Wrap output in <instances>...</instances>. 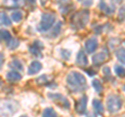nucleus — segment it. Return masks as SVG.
<instances>
[{
	"label": "nucleus",
	"mask_w": 125,
	"mask_h": 117,
	"mask_svg": "<svg viewBox=\"0 0 125 117\" xmlns=\"http://www.w3.org/2000/svg\"><path fill=\"white\" fill-rule=\"evenodd\" d=\"M36 1H37V0H28V2H29V3H31V4L36 3Z\"/></svg>",
	"instance_id": "34"
},
{
	"label": "nucleus",
	"mask_w": 125,
	"mask_h": 117,
	"mask_svg": "<svg viewBox=\"0 0 125 117\" xmlns=\"http://www.w3.org/2000/svg\"><path fill=\"white\" fill-rule=\"evenodd\" d=\"M124 48H120L118 49L116 51V56L117 58H118V60L121 62L122 64H124V62H125V59H124Z\"/></svg>",
	"instance_id": "23"
},
{
	"label": "nucleus",
	"mask_w": 125,
	"mask_h": 117,
	"mask_svg": "<svg viewBox=\"0 0 125 117\" xmlns=\"http://www.w3.org/2000/svg\"><path fill=\"white\" fill-rule=\"evenodd\" d=\"M70 56H71V52L70 51H68V50H66V49L62 50V57L64 58L65 60H68L70 58Z\"/></svg>",
	"instance_id": "28"
},
{
	"label": "nucleus",
	"mask_w": 125,
	"mask_h": 117,
	"mask_svg": "<svg viewBox=\"0 0 125 117\" xmlns=\"http://www.w3.org/2000/svg\"><path fill=\"white\" fill-rule=\"evenodd\" d=\"M123 106V100L119 95L111 94L107 97L106 100V108L109 113H117L119 112Z\"/></svg>",
	"instance_id": "4"
},
{
	"label": "nucleus",
	"mask_w": 125,
	"mask_h": 117,
	"mask_svg": "<svg viewBox=\"0 0 125 117\" xmlns=\"http://www.w3.org/2000/svg\"><path fill=\"white\" fill-rule=\"evenodd\" d=\"M87 73L89 74V76H94V75H95V72L92 71V69H89V71L87 69Z\"/></svg>",
	"instance_id": "33"
},
{
	"label": "nucleus",
	"mask_w": 125,
	"mask_h": 117,
	"mask_svg": "<svg viewBox=\"0 0 125 117\" xmlns=\"http://www.w3.org/2000/svg\"><path fill=\"white\" fill-rule=\"evenodd\" d=\"M55 22V16L50 13H46L42 15L41 22L38 26V30L41 32H45V31L49 30L52 27V25Z\"/></svg>",
	"instance_id": "5"
},
{
	"label": "nucleus",
	"mask_w": 125,
	"mask_h": 117,
	"mask_svg": "<svg viewBox=\"0 0 125 117\" xmlns=\"http://www.w3.org/2000/svg\"><path fill=\"white\" fill-rule=\"evenodd\" d=\"M55 1L58 2V3H61V4H62V5H66V4H68L71 0H55Z\"/></svg>",
	"instance_id": "31"
},
{
	"label": "nucleus",
	"mask_w": 125,
	"mask_h": 117,
	"mask_svg": "<svg viewBox=\"0 0 125 117\" xmlns=\"http://www.w3.org/2000/svg\"><path fill=\"white\" fill-rule=\"evenodd\" d=\"M99 7H100V9L106 15H112L115 13L114 0H100Z\"/></svg>",
	"instance_id": "7"
},
{
	"label": "nucleus",
	"mask_w": 125,
	"mask_h": 117,
	"mask_svg": "<svg viewBox=\"0 0 125 117\" xmlns=\"http://www.w3.org/2000/svg\"><path fill=\"white\" fill-rule=\"evenodd\" d=\"M42 117H57L56 112L54 111L53 108H46L44 111H43Z\"/></svg>",
	"instance_id": "19"
},
{
	"label": "nucleus",
	"mask_w": 125,
	"mask_h": 117,
	"mask_svg": "<svg viewBox=\"0 0 125 117\" xmlns=\"http://www.w3.org/2000/svg\"><path fill=\"white\" fill-rule=\"evenodd\" d=\"M43 44L40 41H34V42L32 45L29 47V52L32 54L34 56H39V57H42V49H43Z\"/></svg>",
	"instance_id": "9"
},
{
	"label": "nucleus",
	"mask_w": 125,
	"mask_h": 117,
	"mask_svg": "<svg viewBox=\"0 0 125 117\" xmlns=\"http://www.w3.org/2000/svg\"><path fill=\"white\" fill-rule=\"evenodd\" d=\"M41 69H42V63L36 60V61H32L29 64L27 73H28V75H36V74H38Z\"/></svg>",
	"instance_id": "12"
},
{
	"label": "nucleus",
	"mask_w": 125,
	"mask_h": 117,
	"mask_svg": "<svg viewBox=\"0 0 125 117\" xmlns=\"http://www.w3.org/2000/svg\"><path fill=\"white\" fill-rule=\"evenodd\" d=\"M1 83H2V82H1V80H0V85H1Z\"/></svg>",
	"instance_id": "36"
},
{
	"label": "nucleus",
	"mask_w": 125,
	"mask_h": 117,
	"mask_svg": "<svg viewBox=\"0 0 125 117\" xmlns=\"http://www.w3.org/2000/svg\"><path fill=\"white\" fill-rule=\"evenodd\" d=\"M89 16L90 11L89 9H83L79 11V13L75 14L71 19V26L73 29L79 30L85 27L87 23L89 22Z\"/></svg>",
	"instance_id": "3"
},
{
	"label": "nucleus",
	"mask_w": 125,
	"mask_h": 117,
	"mask_svg": "<svg viewBox=\"0 0 125 117\" xmlns=\"http://www.w3.org/2000/svg\"><path fill=\"white\" fill-rule=\"evenodd\" d=\"M84 48L85 51L89 54H92L96 51V49L98 48V41H97L96 37H91L89 40L85 41L84 42Z\"/></svg>",
	"instance_id": "8"
},
{
	"label": "nucleus",
	"mask_w": 125,
	"mask_h": 117,
	"mask_svg": "<svg viewBox=\"0 0 125 117\" xmlns=\"http://www.w3.org/2000/svg\"><path fill=\"white\" fill-rule=\"evenodd\" d=\"M67 84L74 92H81L87 89V80L79 72L73 71L67 76Z\"/></svg>",
	"instance_id": "1"
},
{
	"label": "nucleus",
	"mask_w": 125,
	"mask_h": 117,
	"mask_svg": "<svg viewBox=\"0 0 125 117\" xmlns=\"http://www.w3.org/2000/svg\"><path fill=\"white\" fill-rule=\"evenodd\" d=\"M23 19V14L20 10H16L11 13V20L14 22H20Z\"/></svg>",
	"instance_id": "22"
},
{
	"label": "nucleus",
	"mask_w": 125,
	"mask_h": 117,
	"mask_svg": "<svg viewBox=\"0 0 125 117\" xmlns=\"http://www.w3.org/2000/svg\"><path fill=\"white\" fill-rule=\"evenodd\" d=\"M115 73L118 77L123 78L124 77V67L121 65H116L115 66Z\"/></svg>",
	"instance_id": "27"
},
{
	"label": "nucleus",
	"mask_w": 125,
	"mask_h": 117,
	"mask_svg": "<svg viewBox=\"0 0 125 117\" xmlns=\"http://www.w3.org/2000/svg\"><path fill=\"white\" fill-rule=\"evenodd\" d=\"M92 85H93L94 89H95V90H96V92L101 93V91L103 90V85H102V83H101V82H100V80H98V79L93 80V82H92Z\"/></svg>",
	"instance_id": "20"
},
{
	"label": "nucleus",
	"mask_w": 125,
	"mask_h": 117,
	"mask_svg": "<svg viewBox=\"0 0 125 117\" xmlns=\"http://www.w3.org/2000/svg\"><path fill=\"white\" fill-rule=\"evenodd\" d=\"M10 66L11 67H14L16 69H18V71H23V64H22V62L20 60H18V59H15L10 62Z\"/></svg>",
	"instance_id": "24"
},
{
	"label": "nucleus",
	"mask_w": 125,
	"mask_h": 117,
	"mask_svg": "<svg viewBox=\"0 0 125 117\" xmlns=\"http://www.w3.org/2000/svg\"><path fill=\"white\" fill-rule=\"evenodd\" d=\"M19 109V104L15 100H0V116L10 117L13 116Z\"/></svg>",
	"instance_id": "2"
},
{
	"label": "nucleus",
	"mask_w": 125,
	"mask_h": 117,
	"mask_svg": "<svg viewBox=\"0 0 125 117\" xmlns=\"http://www.w3.org/2000/svg\"><path fill=\"white\" fill-rule=\"evenodd\" d=\"M6 79L10 82H18L22 79V75L16 71H11L6 74Z\"/></svg>",
	"instance_id": "15"
},
{
	"label": "nucleus",
	"mask_w": 125,
	"mask_h": 117,
	"mask_svg": "<svg viewBox=\"0 0 125 117\" xmlns=\"http://www.w3.org/2000/svg\"><path fill=\"white\" fill-rule=\"evenodd\" d=\"M93 107H94V109H95L96 113H98V114H102V113L104 112V107H103L102 103H101L99 100L95 99L93 100Z\"/></svg>",
	"instance_id": "17"
},
{
	"label": "nucleus",
	"mask_w": 125,
	"mask_h": 117,
	"mask_svg": "<svg viewBox=\"0 0 125 117\" xmlns=\"http://www.w3.org/2000/svg\"><path fill=\"white\" fill-rule=\"evenodd\" d=\"M3 62H4V55H3L2 53H0V67L2 66Z\"/></svg>",
	"instance_id": "32"
},
{
	"label": "nucleus",
	"mask_w": 125,
	"mask_h": 117,
	"mask_svg": "<svg viewBox=\"0 0 125 117\" xmlns=\"http://www.w3.org/2000/svg\"><path fill=\"white\" fill-rule=\"evenodd\" d=\"M87 103H88V96L83 95V97H80L78 100V102L76 104V112L78 114H83L85 113V110H87Z\"/></svg>",
	"instance_id": "10"
},
{
	"label": "nucleus",
	"mask_w": 125,
	"mask_h": 117,
	"mask_svg": "<svg viewBox=\"0 0 125 117\" xmlns=\"http://www.w3.org/2000/svg\"><path fill=\"white\" fill-rule=\"evenodd\" d=\"M7 42H9V45L7 46H9V48L10 50H15L16 48H18L19 45H20V42H19L17 38H10Z\"/></svg>",
	"instance_id": "25"
},
{
	"label": "nucleus",
	"mask_w": 125,
	"mask_h": 117,
	"mask_svg": "<svg viewBox=\"0 0 125 117\" xmlns=\"http://www.w3.org/2000/svg\"><path fill=\"white\" fill-rule=\"evenodd\" d=\"M47 96L49 97L51 100H53L55 104H57L58 106H61L62 108H65V109H69L70 108V103L69 100H67V97L64 96L62 94H60V93H52V92H49Z\"/></svg>",
	"instance_id": "6"
},
{
	"label": "nucleus",
	"mask_w": 125,
	"mask_h": 117,
	"mask_svg": "<svg viewBox=\"0 0 125 117\" xmlns=\"http://www.w3.org/2000/svg\"><path fill=\"white\" fill-rule=\"evenodd\" d=\"M108 57V54L107 52H100V53H97L96 55L93 56V63L96 64V65H99L101 63H103V62L107 59Z\"/></svg>",
	"instance_id": "11"
},
{
	"label": "nucleus",
	"mask_w": 125,
	"mask_h": 117,
	"mask_svg": "<svg viewBox=\"0 0 125 117\" xmlns=\"http://www.w3.org/2000/svg\"><path fill=\"white\" fill-rule=\"evenodd\" d=\"M76 63L80 66H87L89 61H88V57L85 55V53L83 51V50H80L79 52L77 54V58H76Z\"/></svg>",
	"instance_id": "13"
},
{
	"label": "nucleus",
	"mask_w": 125,
	"mask_h": 117,
	"mask_svg": "<svg viewBox=\"0 0 125 117\" xmlns=\"http://www.w3.org/2000/svg\"><path fill=\"white\" fill-rule=\"evenodd\" d=\"M21 117H28V116H26V115H23V116H21Z\"/></svg>",
	"instance_id": "35"
},
{
	"label": "nucleus",
	"mask_w": 125,
	"mask_h": 117,
	"mask_svg": "<svg viewBox=\"0 0 125 117\" xmlns=\"http://www.w3.org/2000/svg\"><path fill=\"white\" fill-rule=\"evenodd\" d=\"M48 80H49L48 76H47V75H42V76H40L36 80V82L39 85H45V84L48 83Z\"/></svg>",
	"instance_id": "26"
},
{
	"label": "nucleus",
	"mask_w": 125,
	"mask_h": 117,
	"mask_svg": "<svg viewBox=\"0 0 125 117\" xmlns=\"http://www.w3.org/2000/svg\"><path fill=\"white\" fill-rule=\"evenodd\" d=\"M102 72L104 74V76L106 77V79H109V78H111L112 73H111V68H109L108 66H104V68L102 69Z\"/></svg>",
	"instance_id": "29"
},
{
	"label": "nucleus",
	"mask_w": 125,
	"mask_h": 117,
	"mask_svg": "<svg viewBox=\"0 0 125 117\" xmlns=\"http://www.w3.org/2000/svg\"><path fill=\"white\" fill-rule=\"evenodd\" d=\"M119 20H120L121 22H123V20H124V7H123V6L121 7L120 13H119Z\"/></svg>",
	"instance_id": "30"
},
{
	"label": "nucleus",
	"mask_w": 125,
	"mask_h": 117,
	"mask_svg": "<svg viewBox=\"0 0 125 117\" xmlns=\"http://www.w3.org/2000/svg\"><path fill=\"white\" fill-rule=\"evenodd\" d=\"M61 28H62V22H57L56 25H54V28L51 31L50 37H56L58 35V33L61 32Z\"/></svg>",
	"instance_id": "21"
},
{
	"label": "nucleus",
	"mask_w": 125,
	"mask_h": 117,
	"mask_svg": "<svg viewBox=\"0 0 125 117\" xmlns=\"http://www.w3.org/2000/svg\"><path fill=\"white\" fill-rule=\"evenodd\" d=\"M78 1H83V0H78Z\"/></svg>",
	"instance_id": "37"
},
{
	"label": "nucleus",
	"mask_w": 125,
	"mask_h": 117,
	"mask_svg": "<svg viewBox=\"0 0 125 117\" xmlns=\"http://www.w3.org/2000/svg\"><path fill=\"white\" fill-rule=\"evenodd\" d=\"M0 25L1 26H10L11 21L10 20V18L7 17V15L3 11H0Z\"/></svg>",
	"instance_id": "16"
},
{
	"label": "nucleus",
	"mask_w": 125,
	"mask_h": 117,
	"mask_svg": "<svg viewBox=\"0 0 125 117\" xmlns=\"http://www.w3.org/2000/svg\"><path fill=\"white\" fill-rule=\"evenodd\" d=\"M24 3V0H3V4L7 7H21Z\"/></svg>",
	"instance_id": "14"
},
{
	"label": "nucleus",
	"mask_w": 125,
	"mask_h": 117,
	"mask_svg": "<svg viewBox=\"0 0 125 117\" xmlns=\"http://www.w3.org/2000/svg\"><path fill=\"white\" fill-rule=\"evenodd\" d=\"M10 38H11V35H10V31H7L5 29H0V42H7Z\"/></svg>",
	"instance_id": "18"
}]
</instances>
